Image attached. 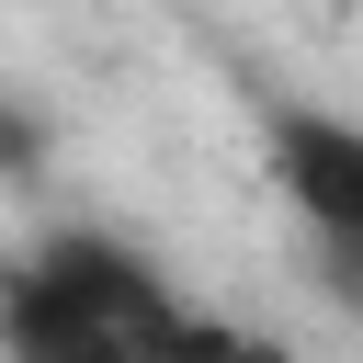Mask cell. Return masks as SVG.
Instances as JSON below:
<instances>
[{"label": "cell", "mask_w": 363, "mask_h": 363, "mask_svg": "<svg viewBox=\"0 0 363 363\" xmlns=\"http://www.w3.org/2000/svg\"><path fill=\"white\" fill-rule=\"evenodd\" d=\"M170 318V272L113 227H57L23 261H0V363H147Z\"/></svg>", "instance_id": "1"}, {"label": "cell", "mask_w": 363, "mask_h": 363, "mask_svg": "<svg viewBox=\"0 0 363 363\" xmlns=\"http://www.w3.org/2000/svg\"><path fill=\"white\" fill-rule=\"evenodd\" d=\"M261 147H272V182H284V216L306 227V261H318V295L363 318V113H318V102H272V113H261Z\"/></svg>", "instance_id": "2"}]
</instances>
